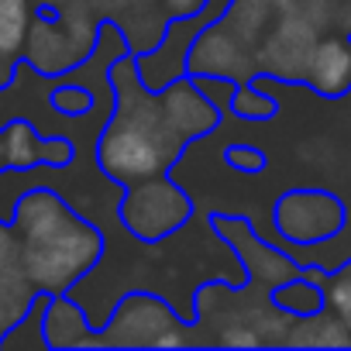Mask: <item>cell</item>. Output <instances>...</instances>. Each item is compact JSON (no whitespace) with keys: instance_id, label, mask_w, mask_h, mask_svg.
<instances>
[{"instance_id":"11","label":"cell","mask_w":351,"mask_h":351,"mask_svg":"<svg viewBox=\"0 0 351 351\" xmlns=\"http://www.w3.org/2000/svg\"><path fill=\"white\" fill-rule=\"evenodd\" d=\"M8 169V158H4V131H0V172Z\"/></svg>"},{"instance_id":"3","label":"cell","mask_w":351,"mask_h":351,"mask_svg":"<svg viewBox=\"0 0 351 351\" xmlns=\"http://www.w3.org/2000/svg\"><path fill=\"white\" fill-rule=\"evenodd\" d=\"M313 93L327 100H341L351 93V38L348 35H327L320 38L303 66V80Z\"/></svg>"},{"instance_id":"5","label":"cell","mask_w":351,"mask_h":351,"mask_svg":"<svg viewBox=\"0 0 351 351\" xmlns=\"http://www.w3.org/2000/svg\"><path fill=\"white\" fill-rule=\"evenodd\" d=\"M28 38V0H0V59H11Z\"/></svg>"},{"instance_id":"7","label":"cell","mask_w":351,"mask_h":351,"mask_svg":"<svg viewBox=\"0 0 351 351\" xmlns=\"http://www.w3.org/2000/svg\"><path fill=\"white\" fill-rule=\"evenodd\" d=\"M52 104H56V110H62V114H73V117H83V114H90V107L97 104L93 100V93H86L83 86H73V83H59L56 86V93H52Z\"/></svg>"},{"instance_id":"1","label":"cell","mask_w":351,"mask_h":351,"mask_svg":"<svg viewBox=\"0 0 351 351\" xmlns=\"http://www.w3.org/2000/svg\"><path fill=\"white\" fill-rule=\"evenodd\" d=\"M97 255H100V234L80 221H66L59 231L38 241H25L21 265L38 289L62 293L66 286H73L90 272Z\"/></svg>"},{"instance_id":"8","label":"cell","mask_w":351,"mask_h":351,"mask_svg":"<svg viewBox=\"0 0 351 351\" xmlns=\"http://www.w3.org/2000/svg\"><path fill=\"white\" fill-rule=\"evenodd\" d=\"M228 162L238 169V172H248V176H258L265 165H269V155L255 145H231L228 148Z\"/></svg>"},{"instance_id":"2","label":"cell","mask_w":351,"mask_h":351,"mask_svg":"<svg viewBox=\"0 0 351 351\" xmlns=\"http://www.w3.org/2000/svg\"><path fill=\"white\" fill-rule=\"evenodd\" d=\"M348 224V207L341 197L330 190H289L276 204V228H279V245L282 252L303 248V245H320L327 238H337Z\"/></svg>"},{"instance_id":"10","label":"cell","mask_w":351,"mask_h":351,"mask_svg":"<svg viewBox=\"0 0 351 351\" xmlns=\"http://www.w3.org/2000/svg\"><path fill=\"white\" fill-rule=\"evenodd\" d=\"M14 252V238L8 231H0V269H8V258Z\"/></svg>"},{"instance_id":"9","label":"cell","mask_w":351,"mask_h":351,"mask_svg":"<svg viewBox=\"0 0 351 351\" xmlns=\"http://www.w3.org/2000/svg\"><path fill=\"white\" fill-rule=\"evenodd\" d=\"M165 4L172 8L176 18H193V14H200L210 4V0H165Z\"/></svg>"},{"instance_id":"6","label":"cell","mask_w":351,"mask_h":351,"mask_svg":"<svg viewBox=\"0 0 351 351\" xmlns=\"http://www.w3.org/2000/svg\"><path fill=\"white\" fill-rule=\"evenodd\" d=\"M324 310H330L344 324V330L351 334V262L327 272V279H324Z\"/></svg>"},{"instance_id":"4","label":"cell","mask_w":351,"mask_h":351,"mask_svg":"<svg viewBox=\"0 0 351 351\" xmlns=\"http://www.w3.org/2000/svg\"><path fill=\"white\" fill-rule=\"evenodd\" d=\"M4 158L8 169H35V165H66L73 158V145L66 138H49L42 141L32 124L14 121L4 128Z\"/></svg>"}]
</instances>
